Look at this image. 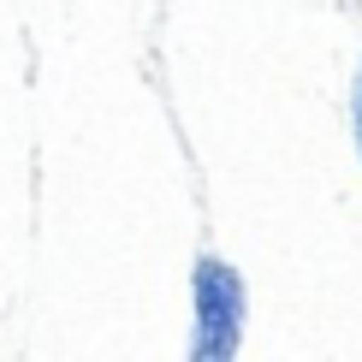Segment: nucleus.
Masks as SVG:
<instances>
[{
  "instance_id": "obj_1",
  "label": "nucleus",
  "mask_w": 362,
  "mask_h": 362,
  "mask_svg": "<svg viewBox=\"0 0 362 362\" xmlns=\"http://www.w3.org/2000/svg\"><path fill=\"white\" fill-rule=\"evenodd\" d=\"M244 321H250V285L232 262L196 255L190 267V356L196 362H226L244 351Z\"/></svg>"
},
{
  "instance_id": "obj_2",
  "label": "nucleus",
  "mask_w": 362,
  "mask_h": 362,
  "mask_svg": "<svg viewBox=\"0 0 362 362\" xmlns=\"http://www.w3.org/2000/svg\"><path fill=\"white\" fill-rule=\"evenodd\" d=\"M356 148H362V78H356Z\"/></svg>"
}]
</instances>
